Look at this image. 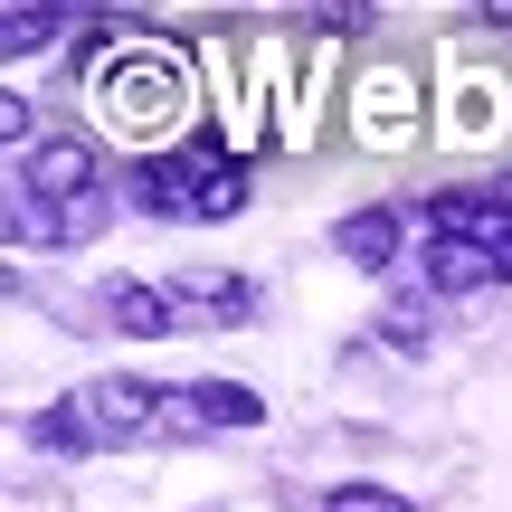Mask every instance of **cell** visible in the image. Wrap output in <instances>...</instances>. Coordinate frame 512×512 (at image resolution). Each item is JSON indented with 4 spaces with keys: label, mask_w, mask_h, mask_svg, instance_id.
I'll use <instances>...</instances> for the list:
<instances>
[{
    "label": "cell",
    "mask_w": 512,
    "mask_h": 512,
    "mask_svg": "<svg viewBox=\"0 0 512 512\" xmlns=\"http://www.w3.org/2000/svg\"><path fill=\"white\" fill-rule=\"evenodd\" d=\"M95 105H105V124L124 133V143H162V133L190 114V95H181V67H171V57L124 48L105 76H95Z\"/></svg>",
    "instance_id": "6da1fadb"
},
{
    "label": "cell",
    "mask_w": 512,
    "mask_h": 512,
    "mask_svg": "<svg viewBox=\"0 0 512 512\" xmlns=\"http://www.w3.org/2000/svg\"><path fill=\"white\" fill-rule=\"evenodd\" d=\"M95 190H105V143H95V133L48 124L29 152H19V200L67 209V200H95Z\"/></svg>",
    "instance_id": "7a4b0ae2"
},
{
    "label": "cell",
    "mask_w": 512,
    "mask_h": 512,
    "mask_svg": "<svg viewBox=\"0 0 512 512\" xmlns=\"http://www.w3.org/2000/svg\"><path fill=\"white\" fill-rule=\"evenodd\" d=\"M67 399H76V418H86L95 446H133V437L162 427V389L152 380H86V389H67Z\"/></svg>",
    "instance_id": "3957f363"
},
{
    "label": "cell",
    "mask_w": 512,
    "mask_h": 512,
    "mask_svg": "<svg viewBox=\"0 0 512 512\" xmlns=\"http://www.w3.org/2000/svg\"><path fill=\"white\" fill-rule=\"evenodd\" d=\"M399 238H408V209H351V219L332 228V247H342L361 275H389V266H399Z\"/></svg>",
    "instance_id": "277c9868"
},
{
    "label": "cell",
    "mask_w": 512,
    "mask_h": 512,
    "mask_svg": "<svg viewBox=\"0 0 512 512\" xmlns=\"http://www.w3.org/2000/svg\"><path fill=\"white\" fill-rule=\"evenodd\" d=\"M361 133L370 143H399L408 133V114H418V86H408V67H370V86H361Z\"/></svg>",
    "instance_id": "5b68a950"
},
{
    "label": "cell",
    "mask_w": 512,
    "mask_h": 512,
    "mask_svg": "<svg viewBox=\"0 0 512 512\" xmlns=\"http://www.w3.org/2000/svg\"><path fill=\"white\" fill-rule=\"evenodd\" d=\"M494 275H503V256H494V247L427 238V285H437V294H475V285H494Z\"/></svg>",
    "instance_id": "8992f818"
},
{
    "label": "cell",
    "mask_w": 512,
    "mask_h": 512,
    "mask_svg": "<svg viewBox=\"0 0 512 512\" xmlns=\"http://www.w3.org/2000/svg\"><path fill=\"white\" fill-rule=\"evenodd\" d=\"M171 304H181V313H209V323H247L256 294L238 285V275H200V266H190V275H171Z\"/></svg>",
    "instance_id": "52a82bcc"
},
{
    "label": "cell",
    "mask_w": 512,
    "mask_h": 512,
    "mask_svg": "<svg viewBox=\"0 0 512 512\" xmlns=\"http://www.w3.org/2000/svg\"><path fill=\"white\" fill-rule=\"evenodd\" d=\"M105 313H114V323L133 332V342H162L181 304H171V294H152V285H124V275H114V285H105Z\"/></svg>",
    "instance_id": "ba28073f"
},
{
    "label": "cell",
    "mask_w": 512,
    "mask_h": 512,
    "mask_svg": "<svg viewBox=\"0 0 512 512\" xmlns=\"http://www.w3.org/2000/svg\"><path fill=\"white\" fill-rule=\"evenodd\" d=\"M200 418L209 427H256V418H266V399L238 389V380H200Z\"/></svg>",
    "instance_id": "9c48e42d"
},
{
    "label": "cell",
    "mask_w": 512,
    "mask_h": 512,
    "mask_svg": "<svg viewBox=\"0 0 512 512\" xmlns=\"http://www.w3.org/2000/svg\"><path fill=\"white\" fill-rule=\"evenodd\" d=\"M313 512H418V494H399V484H332V494H313Z\"/></svg>",
    "instance_id": "30bf717a"
},
{
    "label": "cell",
    "mask_w": 512,
    "mask_h": 512,
    "mask_svg": "<svg viewBox=\"0 0 512 512\" xmlns=\"http://www.w3.org/2000/svg\"><path fill=\"white\" fill-rule=\"evenodd\" d=\"M57 29H67V10H29V0H19V10L0 19V48H10V57H38Z\"/></svg>",
    "instance_id": "8fae6325"
},
{
    "label": "cell",
    "mask_w": 512,
    "mask_h": 512,
    "mask_svg": "<svg viewBox=\"0 0 512 512\" xmlns=\"http://www.w3.org/2000/svg\"><path fill=\"white\" fill-rule=\"evenodd\" d=\"M380 342H389V351H427V342H437V313H427L418 294H399V304L380 313Z\"/></svg>",
    "instance_id": "7c38bea8"
},
{
    "label": "cell",
    "mask_w": 512,
    "mask_h": 512,
    "mask_svg": "<svg viewBox=\"0 0 512 512\" xmlns=\"http://www.w3.org/2000/svg\"><path fill=\"white\" fill-rule=\"evenodd\" d=\"M238 209H247V171L238 162L200 171V219H238Z\"/></svg>",
    "instance_id": "4fadbf2b"
},
{
    "label": "cell",
    "mask_w": 512,
    "mask_h": 512,
    "mask_svg": "<svg viewBox=\"0 0 512 512\" xmlns=\"http://www.w3.org/2000/svg\"><path fill=\"white\" fill-rule=\"evenodd\" d=\"M200 380H190V389H162V427H152V437H200Z\"/></svg>",
    "instance_id": "5bb4252c"
},
{
    "label": "cell",
    "mask_w": 512,
    "mask_h": 512,
    "mask_svg": "<svg viewBox=\"0 0 512 512\" xmlns=\"http://www.w3.org/2000/svg\"><path fill=\"white\" fill-rule=\"evenodd\" d=\"M503 275H512V247H503Z\"/></svg>",
    "instance_id": "9a60e30c"
}]
</instances>
